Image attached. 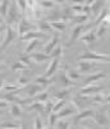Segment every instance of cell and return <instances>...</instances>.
Listing matches in <instances>:
<instances>
[{
	"instance_id": "obj_1",
	"label": "cell",
	"mask_w": 110,
	"mask_h": 129,
	"mask_svg": "<svg viewBox=\"0 0 110 129\" xmlns=\"http://www.w3.org/2000/svg\"><path fill=\"white\" fill-rule=\"evenodd\" d=\"M79 61L82 60H88V61H104V63H110V54H100L96 51H86L78 58Z\"/></svg>"
},
{
	"instance_id": "obj_2",
	"label": "cell",
	"mask_w": 110,
	"mask_h": 129,
	"mask_svg": "<svg viewBox=\"0 0 110 129\" xmlns=\"http://www.w3.org/2000/svg\"><path fill=\"white\" fill-rule=\"evenodd\" d=\"M22 18V14L19 12L17 7V3H10V7H9V12H8V15L5 18V22H7V26H15L18 24V22L21 21Z\"/></svg>"
},
{
	"instance_id": "obj_3",
	"label": "cell",
	"mask_w": 110,
	"mask_h": 129,
	"mask_svg": "<svg viewBox=\"0 0 110 129\" xmlns=\"http://www.w3.org/2000/svg\"><path fill=\"white\" fill-rule=\"evenodd\" d=\"M36 29H37V26H33L26 15L22 17L21 21L17 24V31H18V36H19V37H22L23 35H26L31 31H36Z\"/></svg>"
},
{
	"instance_id": "obj_4",
	"label": "cell",
	"mask_w": 110,
	"mask_h": 129,
	"mask_svg": "<svg viewBox=\"0 0 110 129\" xmlns=\"http://www.w3.org/2000/svg\"><path fill=\"white\" fill-rule=\"evenodd\" d=\"M18 37V31L17 28H14V26H7V29H5V37L3 40V44L0 46V50H4L7 49L15 39Z\"/></svg>"
},
{
	"instance_id": "obj_5",
	"label": "cell",
	"mask_w": 110,
	"mask_h": 129,
	"mask_svg": "<svg viewBox=\"0 0 110 129\" xmlns=\"http://www.w3.org/2000/svg\"><path fill=\"white\" fill-rule=\"evenodd\" d=\"M59 40H60L59 35H54V36H51V39L44 45V47H42V52L46 54V55H51V52L54 51V49L59 45Z\"/></svg>"
},
{
	"instance_id": "obj_6",
	"label": "cell",
	"mask_w": 110,
	"mask_h": 129,
	"mask_svg": "<svg viewBox=\"0 0 110 129\" xmlns=\"http://www.w3.org/2000/svg\"><path fill=\"white\" fill-rule=\"evenodd\" d=\"M104 86L101 84H91V86H83L82 89L79 91V95L82 96H88V95H97L100 91H104Z\"/></svg>"
},
{
	"instance_id": "obj_7",
	"label": "cell",
	"mask_w": 110,
	"mask_h": 129,
	"mask_svg": "<svg viewBox=\"0 0 110 129\" xmlns=\"http://www.w3.org/2000/svg\"><path fill=\"white\" fill-rule=\"evenodd\" d=\"M91 26L88 24V26H76L74 28L72 29V35H70V37H69V41H68V44H67V46H70L73 42H76L81 36H82V32L86 29V28H90Z\"/></svg>"
},
{
	"instance_id": "obj_8",
	"label": "cell",
	"mask_w": 110,
	"mask_h": 129,
	"mask_svg": "<svg viewBox=\"0 0 110 129\" xmlns=\"http://www.w3.org/2000/svg\"><path fill=\"white\" fill-rule=\"evenodd\" d=\"M97 65V61H88V60H82L78 61V67H77V72L79 74L83 73H88L91 70H94V68Z\"/></svg>"
},
{
	"instance_id": "obj_9",
	"label": "cell",
	"mask_w": 110,
	"mask_h": 129,
	"mask_svg": "<svg viewBox=\"0 0 110 129\" xmlns=\"http://www.w3.org/2000/svg\"><path fill=\"white\" fill-rule=\"evenodd\" d=\"M42 87H40L39 84H36V83H32V84H28L26 87V95H27V99H31L33 100L37 95H40L41 92H42Z\"/></svg>"
},
{
	"instance_id": "obj_10",
	"label": "cell",
	"mask_w": 110,
	"mask_h": 129,
	"mask_svg": "<svg viewBox=\"0 0 110 129\" xmlns=\"http://www.w3.org/2000/svg\"><path fill=\"white\" fill-rule=\"evenodd\" d=\"M94 119H95V123L99 125V126H104V125H107L109 124V116L105 111L102 110H99V111H95V115H94Z\"/></svg>"
},
{
	"instance_id": "obj_11",
	"label": "cell",
	"mask_w": 110,
	"mask_h": 129,
	"mask_svg": "<svg viewBox=\"0 0 110 129\" xmlns=\"http://www.w3.org/2000/svg\"><path fill=\"white\" fill-rule=\"evenodd\" d=\"M52 61L49 64L46 72H45V77L46 78H50L52 74H55V73L58 72V68H59V64H60V58H55V59H51Z\"/></svg>"
},
{
	"instance_id": "obj_12",
	"label": "cell",
	"mask_w": 110,
	"mask_h": 129,
	"mask_svg": "<svg viewBox=\"0 0 110 129\" xmlns=\"http://www.w3.org/2000/svg\"><path fill=\"white\" fill-rule=\"evenodd\" d=\"M105 78H106V73H104V72H97V73H95V74H92V76H90V77L86 78V81H85V86L96 84L99 81L105 79Z\"/></svg>"
},
{
	"instance_id": "obj_13",
	"label": "cell",
	"mask_w": 110,
	"mask_h": 129,
	"mask_svg": "<svg viewBox=\"0 0 110 129\" xmlns=\"http://www.w3.org/2000/svg\"><path fill=\"white\" fill-rule=\"evenodd\" d=\"M41 37H44V33L40 32L39 29H36V31H31V32L23 35L22 37H19V39H21V41H23V42H27V41L31 42V41H33V40H40Z\"/></svg>"
},
{
	"instance_id": "obj_14",
	"label": "cell",
	"mask_w": 110,
	"mask_h": 129,
	"mask_svg": "<svg viewBox=\"0 0 110 129\" xmlns=\"http://www.w3.org/2000/svg\"><path fill=\"white\" fill-rule=\"evenodd\" d=\"M81 41H83L85 44H94L96 40H97V36H96V29H88L86 33H83L81 37H79Z\"/></svg>"
},
{
	"instance_id": "obj_15",
	"label": "cell",
	"mask_w": 110,
	"mask_h": 129,
	"mask_svg": "<svg viewBox=\"0 0 110 129\" xmlns=\"http://www.w3.org/2000/svg\"><path fill=\"white\" fill-rule=\"evenodd\" d=\"M31 70L30 69H27V70H24L23 73H22V76L18 78V81H17V84L21 88H23V87H27L28 86V82L31 81V73H30Z\"/></svg>"
},
{
	"instance_id": "obj_16",
	"label": "cell",
	"mask_w": 110,
	"mask_h": 129,
	"mask_svg": "<svg viewBox=\"0 0 110 129\" xmlns=\"http://www.w3.org/2000/svg\"><path fill=\"white\" fill-rule=\"evenodd\" d=\"M94 115H95V111H94V110L86 109V110H83V111H79V113L74 116V123H73V124H78L79 120L86 119V118H91V116H94Z\"/></svg>"
},
{
	"instance_id": "obj_17",
	"label": "cell",
	"mask_w": 110,
	"mask_h": 129,
	"mask_svg": "<svg viewBox=\"0 0 110 129\" xmlns=\"http://www.w3.org/2000/svg\"><path fill=\"white\" fill-rule=\"evenodd\" d=\"M31 58H32V60L35 63H44V61H47V60L51 59L50 55H46L42 51L41 52H32L31 54Z\"/></svg>"
},
{
	"instance_id": "obj_18",
	"label": "cell",
	"mask_w": 110,
	"mask_h": 129,
	"mask_svg": "<svg viewBox=\"0 0 110 129\" xmlns=\"http://www.w3.org/2000/svg\"><path fill=\"white\" fill-rule=\"evenodd\" d=\"M60 83H62L63 88H70V87L74 86V82H72L67 76V68L63 69L62 73H60Z\"/></svg>"
},
{
	"instance_id": "obj_19",
	"label": "cell",
	"mask_w": 110,
	"mask_h": 129,
	"mask_svg": "<svg viewBox=\"0 0 110 129\" xmlns=\"http://www.w3.org/2000/svg\"><path fill=\"white\" fill-rule=\"evenodd\" d=\"M37 29L40 32H50L52 29L50 21L49 19H42V18H41V19L37 22Z\"/></svg>"
},
{
	"instance_id": "obj_20",
	"label": "cell",
	"mask_w": 110,
	"mask_h": 129,
	"mask_svg": "<svg viewBox=\"0 0 110 129\" xmlns=\"http://www.w3.org/2000/svg\"><path fill=\"white\" fill-rule=\"evenodd\" d=\"M107 14H109V9H107V7H104V8L101 9V12L99 13V15L96 17V19H95L94 24L100 26V24L105 21V18H106V15H107Z\"/></svg>"
},
{
	"instance_id": "obj_21",
	"label": "cell",
	"mask_w": 110,
	"mask_h": 129,
	"mask_svg": "<svg viewBox=\"0 0 110 129\" xmlns=\"http://www.w3.org/2000/svg\"><path fill=\"white\" fill-rule=\"evenodd\" d=\"M33 82H35L36 84H39L40 87H42V88H46V87L50 86V81H49V78H46L45 76H37V77L33 79Z\"/></svg>"
},
{
	"instance_id": "obj_22",
	"label": "cell",
	"mask_w": 110,
	"mask_h": 129,
	"mask_svg": "<svg viewBox=\"0 0 110 129\" xmlns=\"http://www.w3.org/2000/svg\"><path fill=\"white\" fill-rule=\"evenodd\" d=\"M9 7H10V2H8V0L0 2V15L3 18H7L8 12H9Z\"/></svg>"
},
{
	"instance_id": "obj_23",
	"label": "cell",
	"mask_w": 110,
	"mask_h": 129,
	"mask_svg": "<svg viewBox=\"0 0 110 129\" xmlns=\"http://www.w3.org/2000/svg\"><path fill=\"white\" fill-rule=\"evenodd\" d=\"M28 109L30 110H33V111H37V113H45V102L33 101L32 105H30Z\"/></svg>"
},
{
	"instance_id": "obj_24",
	"label": "cell",
	"mask_w": 110,
	"mask_h": 129,
	"mask_svg": "<svg viewBox=\"0 0 110 129\" xmlns=\"http://www.w3.org/2000/svg\"><path fill=\"white\" fill-rule=\"evenodd\" d=\"M90 18V15H86V14H74L72 18V21L77 23L78 26H83V23Z\"/></svg>"
},
{
	"instance_id": "obj_25",
	"label": "cell",
	"mask_w": 110,
	"mask_h": 129,
	"mask_svg": "<svg viewBox=\"0 0 110 129\" xmlns=\"http://www.w3.org/2000/svg\"><path fill=\"white\" fill-rule=\"evenodd\" d=\"M23 125H21L19 123H15V121H4L0 124V128L2 129H21Z\"/></svg>"
},
{
	"instance_id": "obj_26",
	"label": "cell",
	"mask_w": 110,
	"mask_h": 129,
	"mask_svg": "<svg viewBox=\"0 0 110 129\" xmlns=\"http://www.w3.org/2000/svg\"><path fill=\"white\" fill-rule=\"evenodd\" d=\"M10 115L13 118H19L22 115V109L19 107V105H17V104L10 105Z\"/></svg>"
},
{
	"instance_id": "obj_27",
	"label": "cell",
	"mask_w": 110,
	"mask_h": 129,
	"mask_svg": "<svg viewBox=\"0 0 110 129\" xmlns=\"http://www.w3.org/2000/svg\"><path fill=\"white\" fill-rule=\"evenodd\" d=\"M67 105V100H58L57 102L54 104V109H52V113L58 114L59 111H62V110Z\"/></svg>"
},
{
	"instance_id": "obj_28",
	"label": "cell",
	"mask_w": 110,
	"mask_h": 129,
	"mask_svg": "<svg viewBox=\"0 0 110 129\" xmlns=\"http://www.w3.org/2000/svg\"><path fill=\"white\" fill-rule=\"evenodd\" d=\"M50 23H51V27H52L54 29H57V31H59V32H63V31H65V28H67V22H63V21L50 22Z\"/></svg>"
},
{
	"instance_id": "obj_29",
	"label": "cell",
	"mask_w": 110,
	"mask_h": 129,
	"mask_svg": "<svg viewBox=\"0 0 110 129\" xmlns=\"http://www.w3.org/2000/svg\"><path fill=\"white\" fill-rule=\"evenodd\" d=\"M67 76L68 78L72 81V82H76L81 78V74L77 72V70H73V69H67Z\"/></svg>"
},
{
	"instance_id": "obj_30",
	"label": "cell",
	"mask_w": 110,
	"mask_h": 129,
	"mask_svg": "<svg viewBox=\"0 0 110 129\" xmlns=\"http://www.w3.org/2000/svg\"><path fill=\"white\" fill-rule=\"evenodd\" d=\"M72 114H73V109H72V107H64L62 111H59L57 115H58V119L62 120V119H64V118H67V116H70Z\"/></svg>"
},
{
	"instance_id": "obj_31",
	"label": "cell",
	"mask_w": 110,
	"mask_h": 129,
	"mask_svg": "<svg viewBox=\"0 0 110 129\" xmlns=\"http://www.w3.org/2000/svg\"><path fill=\"white\" fill-rule=\"evenodd\" d=\"M10 69H12V72H18V70H23V72H24V70L28 69V67L24 65L23 63H21L19 60H18V61H14V63L12 64Z\"/></svg>"
},
{
	"instance_id": "obj_32",
	"label": "cell",
	"mask_w": 110,
	"mask_h": 129,
	"mask_svg": "<svg viewBox=\"0 0 110 129\" xmlns=\"http://www.w3.org/2000/svg\"><path fill=\"white\" fill-rule=\"evenodd\" d=\"M54 96H55V99H58V100H67V97L69 96V88H64L62 91H57Z\"/></svg>"
},
{
	"instance_id": "obj_33",
	"label": "cell",
	"mask_w": 110,
	"mask_h": 129,
	"mask_svg": "<svg viewBox=\"0 0 110 129\" xmlns=\"http://www.w3.org/2000/svg\"><path fill=\"white\" fill-rule=\"evenodd\" d=\"M107 23L106 22H102L99 27H97V29H96V36H97V39H100V37H102V36L106 33V31H107Z\"/></svg>"
},
{
	"instance_id": "obj_34",
	"label": "cell",
	"mask_w": 110,
	"mask_h": 129,
	"mask_svg": "<svg viewBox=\"0 0 110 129\" xmlns=\"http://www.w3.org/2000/svg\"><path fill=\"white\" fill-rule=\"evenodd\" d=\"M19 61L23 63L24 65L27 67H31L32 65V58H31V54H23L19 56Z\"/></svg>"
},
{
	"instance_id": "obj_35",
	"label": "cell",
	"mask_w": 110,
	"mask_h": 129,
	"mask_svg": "<svg viewBox=\"0 0 110 129\" xmlns=\"http://www.w3.org/2000/svg\"><path fill=\"white\" fill-rule=\"evenodd\" d=\"M49 96H50V95H49L47 91H42L41 93L37 95L33 100H35V101H39V102H46V101H49Z\"/></svg>"
},
{
	"instance_id": "obj_36",
	"label": "cell",
	"mask_w": 110,
	"mask_h": 129,
	"mask_svg": "<svg viewBox=\"0 0 110 129\" xmlns=\"http://www.w3.org/2000/svg\"><path fill=\"white\" fill-rule=\"evenodd\" d=\"M3 89L9 93V92H17V91H19V89H21V87L18 86V84H9V83H4Z\"/></svg>"
},
{
	"instance_id": "obj_37",
	"label": "cell",
	"mask_w": 110,
	"mask_h": 129,
	"mask_svg": "<svg viewBox=\"0 0 110 129\" xmlns=\"http://www.w3.org/2000/svg\"><path fill=\"white\" fill-rule=\"evenodd\" d=\"M63 54V46L59 44L57 47H55L54 49V51L51 52V55H50V56H51V59H55V58H60V55Z\"/></svg>"
},
{
	"instance_id": "obj_38",
	"label": "cell",
	"mask_w": 110,
	"mask_h": 129,
	"mask_svg": "<svg viewBox=\"0 0 110 129\" xmlns=\"http://www.w3.org/2000/svg\"><path fill=\"white\" fill-rule=\"evenodd\" d=\"M39 45H40V40H33V41H31V42L27 45L24 54H30L31 51H33V50L36 49V46H39Z\"/></svg>"
},
{
	"instance_id": "obj_39",
	"label": "cell",
	"mask_w": 110,
	"mask_h": 129,
	"mask_svg": "<svg viewBox=\"0 0 110 129\" xmlns=\"http://www.w3.org/2000/svg\"><path fill=\"white\" fill-rule=\"evenodd\" d=\"M40 7H41V9L42 10H49V9H51V8H54V5H55V3L54 2H39L37 3Z\"/></svg>"
},
{
	"instance_id": "obj_40",
	"label": "cell",
	"mask_w": 110,
	"mask_h": 129,
	"mask_svg": "<svg viewBox=\"0 0 110 129\" xmlns=\"http://www.w3.org/2000/svg\"><path fill=\"white\" fill-rule=\"evenodd\" d=\"M92 102L96 104V105H100V104H105V96H102L101 93H97V95H94L92 96Z\"/></svg>"
},
{
	"instance_id": "obj_41",
	"label": "cell",
	"mask_w": 110,
	"mask_h": 129,
	"mask_svg": "<svg viewBox=\"0 0 110 129\" xmlns=\"http://www.w3.org/2000/svg\"><path fill=\"white\" fill-rule=\"evenodd\" d=\"M15 3H17V7L19 9L22 17H24V14L27 12V2H15Z\"/></svg>"
},
{
	"instance_id": "obj_42",
	"label": "cell",
	"mask_w": 110,
	"mask_h": 129,
	"mask_svg": "<svg viewBox=\"0 0 110 129\" xmlns=\"http://www.w3.org/2000/svg\"><path fill=\"white\" fill-rule=\"evenodd\" d=\"M35 129H46L40 116H36L35 118Z\"/></svg>"
},
{
	"instance_id": "obj_43",
	"label": "cell",
	"mask_w": 110,
	"mask_h": 129,
	"mask_svg": "<svg viewBox=\"0 0 110 129\" xmlns=\"http://www.w3.org/2000/svg\"><path fill=\"white\" fill-rule=\"evenodd\" d=\"M54 104L55 102H51V101H46L45 102V114H51L52 113V109H54Z\"/></svg>"
},
{
	"instance_id": "obj_44",
	"label": "cell",
	"mask_w": 110,
	"mask_h": 129,
	"mask_svg": "<svg viewBox=\"0 0 110 129\" xmlns=\"http://www.w3.org/2000/svg\"><path fill=\"white\" fill-rule=\"evenodd\" d=\"M57 128L58 129H69V123L65 121V120H58Z\"/></svg>"
},
{
	"instance_id": "obj_45",
	"label": "cell",
	"mask_w": 110,
	"mask_h": 129,
	"mask_svg": "<svg viewBox=\"0 0 110 129\" xmlns=\"http://www.w3.org/2000/svg\"><path fill=\"white\" fill-rule=\"evenodd\" d=\"M58 115L57 114H55V113H52V114H50V118H49V121H50V125L52 126V125H55V124H57L58 123Z\"/></svg>"
},
{
	"instance_id": "obj_46",
	"label": "cell",
	"mask_w": 110,
	"mask_h": 129,
	"mask_svg": "<svg viewBox=\"0 0 110 129\" xmlns=\"http://www.w3.org/2000/svg\"><path fill=\"white\" fill-rule=\"evenodd\" d=\"M7 106H9V102H8V101L0 100V109H2V107H7Z\"/></svg>"
},
{
	"instance_id": "obj_47",
	"label": "cell",
	"mask_w": 110,
	"mask_h": 129,
	"mask_svg": "<svg viewBox=\"0 0 110 129\" xmlns=\"http://www.w3.org/2000/svg\"><path fill=\"white\" fill-rule=\"evenodd\" d=\"M104 22H106L107 24H110V12H109V14L106 15V18H105V21Z\"/></svg>"
},
{
	"instance_id": "obj_48",
	"label": "cell",
	"mask_w": 110,
	"mask_h": 129,
	"mask_svg": "<svg viewBox=\"0 0 110 129\" xmlns=\"http://www.w3.org/2000/svg\"><path fill=\"white\" fill-rule=\"evenodd\" d=\"M105 104H110V93L107 96H105Z\"/></svg>"
},
{
	"instance_id": "obj_49",
	"label": "cell",
	"mask_w": 110,
	"mask_h": 129,
	"mask_svg": "<svg viewBox=\"0 0 110 129\" xmlns=\"http://www.w3.org/2000/svg\"><path fill=\"white\" fill-rule=\"evenodd\" d=\"M3 86H4V81H3V79H0V91L3 89Z\"/></svg>"
},
{
	"instance_id": "obj_50",
	"label": "cell",
	"mask_w": 110,
	"mask_h": 129,
	"mask_svg": "<svg viewBox=\"0 0 110 129\" xmlns=\"http://www.w3.org/2000/svg\"><path fill=\"white\" fill-rule=\"evenodd\" d=\"M0 24H2V26L4 24V19H3V17H2V15H0Z\"/></svg>"
},
{
	"instance_id": "obj_51",
	"label": "cell",
	"mask_w": 110,
	"mask_h": 129,
	"mask_svg": "<svg viewBox=\"0 0 110 129\" xmlns=\"http://www.w3.org/2000/svg\"><path fill=\"white\" fill-rule=\"evenodd\" d=\"M22 129H27V128H26V126H22Z\"/></svg>"
},
{
	"instance_id": "obj_52",
	"label": "cell",
	"mask_w": 110,
	"mask_h": 129,
	"mask_svg": "<svg viewBox=\"0 0 110 129\" xmlns=\"http://www.w3.org/2000/svg\"><path fill=\"white\" fill-rule=\"evenodd\" d=\"M2 60H3V58H2V56H0V61H2Z\"/></svg>"
},
{
	"instance_id": "obj_53",
	"label": "cell",
	"mask_w": 110,
	"mask_h": 129,
	"mask_svg": "<svg viewBox=\"0 0 110 129\" xmlns=\"http://www.w3.org/2000/svg\"><path fill=\"white\" fill-rule=\"evenodd\" d=\"M2 68H3V65H2V64H0V69H2Z\"/></svg>"
},
{
	"instance_id": "obj_54",
	"label": "cell",
	"mask_w": 110,
	"mask_h": 129,
	"mask_svg": "<svg viewBox=\"0 0 110 129\" xmlns=\"http://www.w3.org/2000/svg\"><path fill=\"white\" fill-rule=\"evenodd\" d=\"M81 129H86V128H81Z\"/></svg>"
},
{
	"instance_id": "obj_55",
	"label": "cell",
	"mask_w": 110,
	"mask_h": 129,
	"mask_svg": "<svg viewBox=\"0 0 110 129\" xmlns=\"http://www.w3.org/2000/svg\"><path fill=\"white\" fill-rule=\"evenodd\" d=\"M109 86H110V82H109Z\"/></svg>"
},
{
	"instance_id": "obj_56",
	"label": "cell",
	"mask_w": 110,
	"mask_h": 129,
	"mask_svg": "<svg viewBox=\"0 0 110 129\" xmlns=\"http://www.w3.org/2000/svg\"><path fill=\"white\" fill-rule=\"evenodd\" d=\"M21 129H22V128H21Z\"/></svg>"
}]
</instances>
